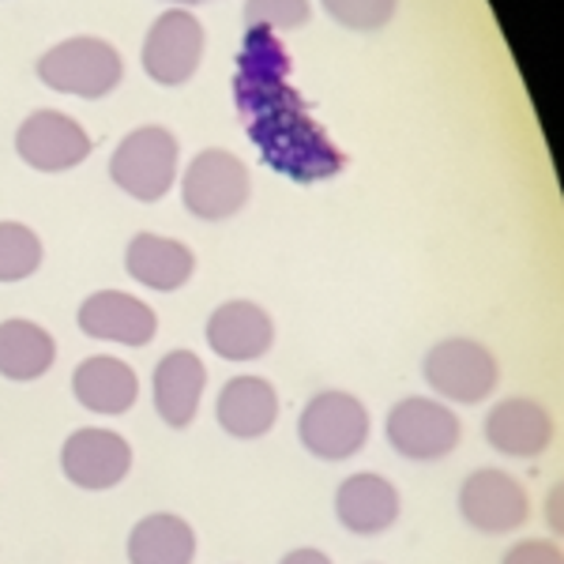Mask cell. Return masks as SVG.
Wrapping results in <instances>:
<instances>
[{"label":"cell","instance_id":"obj_1","mask_svg":"<svg viewBox=\"0 0 564 564\" xmlns=\"http://www.w3.org/2000/svg\"><path fill=\"white\" fill-rule=\"evenodd\" d=\"M234 102L249 140L275 174L297 185H316L343 174L347 159L308 113L302 90L290 84V53L268 26H245Z\"/></svg>","mask_w":564,"mask_h":564},{"label":"cell","instance_id":"obj_2","mask_svg":"<svg viewBox=\"0 0 564 564\" xmlns=\"http://www.w3.org/2000/svg\"><path fill=\"white\" fill-rule=\"evenodd\" d=\"M369 433L372 422L366 403L350 391H316L297 414V441L308 456L324 463L354 459L369 444Z\"/></svg>","mask_w":564,"mask_h":564},{"label":"cell","instance_id":"obj_3","mask_svg":"<svg viewBox=\"0 0 564 564\" xmlns=\"http://www.w3.org/2000/svg\"><path fill=\"white\" fill-rule=\"evenodd\" d=\"M181 148L177 135L162 124L132 129L109 154V177L121 193H129L140 204H159L177 181Z\"/></svg>","mask_w":564,"mask_h":564},{"label":"cell","instance_id":"obj_4","mask_svg":"<svg viewBox=\"0 0 564 564\" xmlns=\"http://www.w3.org/2000/svg\"><path fill=\"white\" fill-rule=\"evenodd\" d=\"M39 79L57 95H76V98H106L121 87L124 65L121 53L113 50L106 39H65L39 57Z\"/></svg>","mask_w":564,"mask_h":564},{"label":"cell","instance_id":"obj_5","mask_svg":"<svg viewBox=\"0 0 564 564\" xmlns=\"http://www.w3.org/2000/svg\"><path fill=\"white\" fill-rule=\"evenodd\" d=\"M252 199V177L249 166L238 154L223 148L199 151L188 170L181 174V204L188 215L204 218V223H226V218L241 215Z\"/></svg>","mask_w":564,"mask_h":564},{"label":"cell","instance_id":"obj_6","mask_svg":"<svg viewBox=\"0 0 564 564\" xmlns=\"http://www.w3.org/2000/svg\"><path fill=\"white\" fill-rule=\"evenodd\" d=\"M422 377L448 403L475 406L486 403L497 391L500 366H497V354L486 343L452 335V339H441L436 347H430V354L422 358Z\"/></svg>","mask_w":564,"mask_h":564},{"label":"cell","instance_id":"obj_7","mask_svg":"<svg viewBox=\"0 0 564 564\" xmlns=\"http://www.w3.org/2000/svg\"><path fill=\"white\" fill-rule=\"evenodd\" d=\"M388 444L395 456L411 463L448 459L463 441V422L448 403L430 395H406L388 411Z\"/></svg>","mask_w":564,"mask_h":564},{"label":"cell","instance_id":"obj_8","mask_svg":"<svg viewBox=\"0 0 564 564\" xmlns=\"http://www.w3.org/2000/svg\"><path fill=\"white\" fill-rule=\"evenodd\" d=\"M204 23L196 20L188 8H170L151 23L148 39H143V72L159 87H181L196 76L199 61H204Z\"/></svg>","mask_w":564,"mask_h":564},{"label":"cell","instance_id":"obj_9","mask_svg":"<svg viewBox=\"0 0 564 564\" xmlns=\"http://www.w3.org/2000/svg\"><path fill=\"white\" fill-rule=\"evenodd\" d=\"M61 475L76 489H87V494L117 489L132 475L129 436H121L117 430H98V425H84V430L68 433L65 444H61Z\"/></svg>","mask_w":564,"mask_h":564},{"label":"cell","instance_id":"obj_10","mask_svg":"<svg viewBox=\"0 0 564 564\" xmlns=\"http://www.w3.org/2000/svg\"><path fill=\"white\" fill-rule=\"evenodd\" d=\"M15 154L39 174H68L90 159V135L61 109H34L15 129Z\"/></svg>","mask_w":564,"mask_h":564},{"label":"cell","instance_id":"obj_11","mask_svg":"<svg viewBox=\"0 0 564 564\" xmlns=\"http://www.w3.org/2000/svg\"><path fill=\"white\" fill-rule=\"evenodd\" d=\"M459 516L478 534H512L531 520V497L512 475L481 467L459 486Z\"/></svg>","mask_w":564,"mask_h":564},{"label":"cell","instance_id":"obj_12","mask_svg":"<svg viewBox=\"0 0 564 564\" xmlns=\"http://www.w3.org/2000/svg\"><path fill=\"white\" fill-rule=\"evenodd\" d=\"M76 324L87 339L98 343H117V347H151L159 335V316L148 302H140L135 294L124 290H98L87 294L84 305L76 313Z\"/></svg>","mask_w":564,"mask_h":564},{"label":"cell","instance_id":"obj_13","mask_svg":"<svg viewBox=\"0 0 564 564\" xmlns=\"http://www.w3.org/2000/svg\"><path fill=\"white\" fill-rule=\"evenodd\" d=\"M399 512H403V497L377 470H358L335 489V520L358 539H377L391 531L399 523Z\"/></svg>","mask_w":564,"mask_h":564},{"label":"cell","instance_id":"obj_14","mask_svg":"<svg viewBox=\"0 0 564 564\" xmlns=\"http://www.w3.org/2000/svg\"><path fill=\"white\" fill-rule=\"evenodd\" d=\"M207 347L226 361H260L275 347V321L257 302H223L207 316Z\"/></svg>","mask_w":564,"mask_h":564},{"label":"cell","instance_id":"obj_15","mask_svg":"<svg viewBox=\"0 0 564 564\" xmlns=\"http://www.w3.org/2000/svg\"><path fill=\"white\" fill-rule=\"evenodd\" d=\"M481 433H486L489 448L500 452V456L534 459L553 444V417L539 399L512 395V399H500L494 411L486 414Z\"/></svg>","mask_w":564,"mask_h":564},{"label":"cell","instance_id":"obj_16","mask_svg":"<svg viewBox=\"0 0 564 564\" xmlns=\"http://www.w3.org/2000/svg\"><path fill=\"white\" fill-rule=\"evenodd\" d=\"M215 422L234 441H260V436H268L279 422L275 384L263 377H252V372L226 380L215 399Z\"/></svg>","mask_w":564,"mask_h":564},{"label":"cell","instance_id":"obj_17","mask_svg":"<svg viewBox=\"0 0 564 564\" xmlns=\"http://www.w3.org/2000/svg\"><path fill=\"white\" fill-rule=\"evenodd\" d=\"M207 388V366L193 350H170L166 358L154 366V414L170 425V430H188L199 414V399Z\"/></svg>","mask_w":564,"mask_h":564},{"label":"cell","instance_id":"obj_18","mask_svg":"<svg viewBox=\"0 0 564 564\" xmlns=\"http://www.w3.org/2000/svg\"><path fill=\"white\" fill-rule=\"evenodd\" d=\"M72 395L90 414L121 417L129 414L140 399V377L129 361L109 358V354H95L84 358L72 372Z\"/></svg>","mask_w":564,"mask_h":564},{"label":"cell","instance_id":"obj_19","mask_svg":"<svg viewBox=\"0 0 564 564\" xmlns=\"http://www.w3.org/2000/svg\"><path fill=\"white\" fill-rule=\"evenodd\" d=\"M124 271L148 290L159 294H174V290L188 286L196 275V252L177 238H162V234H135L124 249Z\"/></svg>","mask_w":564,"mask_h":564},{"label":"cell","instance_id":"obj_20","mask_svg":"<svg viewBox=\"0 0 564 564\" xmlns=\"http://www.w3.org/2000/svg\"><path fill=\"white\" fill-rule=\"evenodd\" d=\"M57 361V339L26 316L0 321V377L12 384H31Z\"/></svg>","mask_w":564,"mask_h":564},{"label":"cell","instance_id":"obj_21","mask_svg":"<svg viewBox=\"0 0 564 564\" xmlns=\"http://www.w3.org/2000/svg\"><path fill=\"white\" fill-rule=\"evenodd\" d=\"M196 531L174 512H151L129 534V564H193Z\"/></svg>","mask_w":564,"mask_h":564},{"label":"cell","instance_id":"obj_22","mask_svg":"<svg viewBox=\"0 0 564 564\" xmlns=\"http://www.w3.org/2000/svg\"><path fill=\"white\" fill-rule=\"evenodd\" d=\"M42 238L26 223H0V282H23L42 268Z\"/></svg>","mask_w":564,"mask_h":564},{"label":"cell","instance_id":"obj_23","mask_svg":"<svg viewBox=\"0 0 564 564\" xmlns=\"http://www.w3.org/2000/svg\"><path fill=\"white\" fill-rule=\"evenodd\" d=\"M321 4L339 26L358 34H372V31H384L395 20L399 0H321Z\"/></svg>","mask_w":564,"mask_h":564},{"label":"cell","instance_id":"obj_24","mask_svg":"<svg viewBox=\"0 0 564 564\" xmlns=\"http://www.w3.org/2000/svg\"><path fill=\"white\" fill-rule=\"evenodd\" d=\"M313 20V4L308 0H245V23L268 26L275 34L302 31Z\"/></svg>","mask_w":564,"mask_h":564},{"label":"cell","instance_id":"obj_25","mask_svg":"<svg viewBox=\"0 0 564 564\" xmlns=\"http://www.w3.org/2000/svg\"><path fill=\"white\" fill-rule=\"evenodd\" d=\"M500 564H564V553L550 539H523L505 553Z\"/></svg>","mask_w":564,"mask_h":564},{"label":"cell","instance_id":"obj_26","mask_svg":"<svg viewBox=\"0 0 564 564\" xmlns=\"http://www.w3.org/2000/svg\"><path fill=\"white\" fill-rule=\"evenodd\" d=\"M279 564H332V557H327L324 550H313V545H302V550H290L286 557H282Z\"/></svg>","mask_w":564,"mask_h":564},{"label":"cell","instance_id":"obj_27","mask_svg":"<svg viewBox=\"0 0 564 564\" xmlns=\"http://www.w3.org/2000/svg\"><path fill=\"white\" fill-rule=\"evenodd\" d=\"M561 497H564L561 486H553L550 497H545V520H550L553 531H561Z\"/></svg>","mask_w":564,"mask_h":564}]
</instances>
